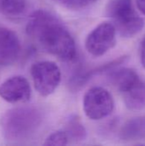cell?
Masks as SVG:
<instances>
[{
	"label": "cell",
	"instance_id": "1",
	"mask_svg": "<svg viewBox=\"0 0 145 146\" xmlns=\"http://www.w3.org/2000/svg\"><path fill=\"white\" fill-rule=\"evenodd\" d=\"M26 31L42 50L57 58L70 62L76 56L75 42L64 24L52 13L38 9L27 21Z\"/></svg>",
	"mask_w": 145,
	"mask_h": 146
},
{
	"label": "cell",
	"instance_id": "2",
	"mask_svg": "<svg viewBox=\"0 0 145 146\" xmlns=\"http://www.w3.org/2000/svg\"><path fill=\"white\" fill-rule=\"evenodd\" d=\"M41 123L42 115L37 108L22 106L6 111L1 120V128L7 140L21 141L31 138Z\"/></svg>",
	"mask_w": 145,
	"mask_h": 146
},
{
	"label": "cell",
	"instance_id": "3",
	"mask_svg": "<svg viewBox=\"0 0 145 146\" xmlns=\"http://www.w3.org/2000/svg\"><path fill=\"white\" fill-rule=\"evenodd\" d=\"M106 14L116 31L125 38L137 35L144 26L143 18L133 6L132 0H109Z\"/></svg>",
	"mask_w": 145,
	"mask_h": 146
},
{
	"label": "cell",
	"instance_id": "4",
	"mask_svg": "<svg viewBox=\"0 0 145 146\" xmlns=\"http://www.w3.org/2000/svg\"><path fill=\"white\" fill-rule=\"evenodd\" d=\"M114 108V98L111 93L103 87H92L84 96V112L91 120L98 121L108 117L113 112Z\"/></svg>",
	"mask_w": 145,
	"mask_h": 146
},
{
	"label": "cell",
	"instance_id": "5",
	"mask_svg": "<svg viewBox=\"0 0 145 146\" xmlns=\"http://www.w3.org/2000/svg\"><path fill=\"white\" fill-rule=\"evenodd\" d=\"M31 75L36 91L44 97L52 94L61 82V70L50 61L35 62L31 68Z\"/></svg>",
	"mask_w": 145,
	"mask_h": 146
},
{
	"label": "cell",
	"instance_id": "6",
	"mask_svg": "<svg viewBox=\"0 0 145 146\" xmlns=\"http://www.w3.org/2000/svg\"><path fill=\"white\" fill-rule=\"evenodd\" d=\"M116 28L110 22H102L97 26L85 39L87 51L94 56H101L108 52L115 43Z\"/></svg>",
	"mask_w": 145,
	"mask_h": 146
},
{
	"label": "cell",
	"instance_id": "7",
	"mask_svg": "<svg viewBox=\"0 0 145 146\" xmlns=\"http://www.w3.org/2000/svg\"><path fill=\"white\" fill-rule=\"evenodd\" d=\"M32 90L28 80L21 75L8 78L0 85V97L9 104L29 101Z\"/></svg>",
	"mask_w": 145,
	"mask_h": 146
},
{
	"label": "cell",
	"instance_id": "8",
	"mask_svg": "<svg viewBox=\"0 0 145 146\" xmlns=\"http://www.w3.org/2000/svg\"><path fill=\"white\" fill-rule=\"evenodd\" d=\"M21 50L18 35L6 27H0V66L15 62Z\"/></svg>",
	"mask_w": 145,
	"mask_h": 146
},
{
	"label": "cell",
	"instance_id": "9",
	"mask_svg": "<svg viewBox=\"0 0 145 146\" xmlns=\"http://www.w3.org/2000/svg\"><path fill=\"white\" fill-rule=\"evenodd\" d=\"M109 80L112 85L121 93L127 92L140 80L138 74L128 68H119L111 72Z\"/></svg>",
	"mask_w": 145,
	"mask_h": 146
},
{
	"label": "cell",
	"instance_id": "10",
	"mask_svg": "<svg viewBox=\"0 0 145 146\" xmlns=\"http://www.w3.org/2000/svg\"><path fill=\"white\" fill-rule=\"evenodd\" d=\"M120 137L125 141L145 139V116H137L128 120L122 126Z\"/></svg>",
	"mask_w": 145,
	"mask_h": 146
},
{
	"label": "cell",
	"instance_id": "11",
	"mask_svg": "<svg viewBox=\"0 0 145 146\" xmlns=\"http://www.w3.org/2000/svg\"><path fill=\"white\" fill-rule=\"evenodd\" d=\"M126 106L132 110H141L145 108V81L141 80L127 92L122 93Z\"/></svg>",
	"mask_w": 145,
	"mask_h": 146
},
{
	"label": "cell",
	"instance_id": "12",
	"mask_svg": "<svg viewBox=\"0 0 145 146\" xmlns=\"http://www.w3.org/2000/svg\"><path fill=\"white\" fill-rule=\"evenodd\" d=\"M26 8V0H0V13L8 17L21 16Z\"/></svg>",
	"mask_w": 145,
	"mask_h": 146
},
{
	"label": "cell",
	"instance_id": "13",
	"mask_svg": "<svg viewBox=\"0 0 145 146\" xmlns=\"http://www.w3.org/2000/svg\"><path fill=\"white\" fill-rule=\"evenodd\" d=\"M65 131L67 132L69 139L73 141H81L86 137V130L77 117H73L68 120Z\"/></svg>",
	"mask_w": 145,
	"mask_h": 146
},
{
	"label": "cell",
	"instance_id": "14",
	"mask_svg": "<svg viewBox=\"0 0 145 146\" xmlns=\"http://www.w3.org/2000/svg\"><path fill=\"white\" fill-rule=\"evenodd\" d=\"M68 9L79 10L93 4L97 0H50Z\"/></svg>",
	"mask_w": 145,
	"mask_h": 146
},
{
	"label": "cell",
	"instance_id": "15",
	"mask_svg": "<svg viewBox=\"0 0 145 146\" xmlns=\"http://www.w3.org/2000/svg\"><path fill=\"white\" fill-rule=\"evenodd\" d=\"M69 137L66 131H56L50 134L44 140V145H67L69 141Z\"/></svg>",
	"mask_w": 145,
	"mask_h": 146
},
{
	"label": "cell",
	"instance_id": "16",
	"mask_svg": "<svg viewBox=\"0 0 145 146\" xmlns=\"http://www.w3.org/2000/svg\"><path fill=\"white\" fill-rule=\"evenodd\" d=\"M140 59L142 65L145 68V37L142 40L141 46H140Z\"/></svg>",
	"mask_w": 145,
	"mask_h": 146
},
{
	"label": "cell",
	"instance_id": "17",
	"mask_svg": "<svg viewBox=\"0 0 145 146\" xmlns=\"http://www.w3.org/2000/svg\"><path fill=\"white\" fill-rule=\"evenodd\" d=\"M136 3L140 12L145 15V0H136Z\"/></svg>",
	"mask_w": 145,
	"mask_h": 146
}]
</instances>
